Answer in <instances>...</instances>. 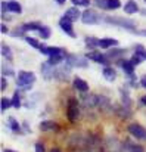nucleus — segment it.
Listing matches in <instances>:
<instances>
[{
	"label": "nucleus",
	"instance_id": "nucleus-1",
	"mask_svg": "<svg viewBox=\"0 0 146 152\" xmlns=\"http://www.w3.org/2000/svg\"><path fill=\"white\" fill-rule=\"evenodd\" d=\"M36 81V74L31 71H19L16 77V86L21 90H31L33 83Z\"/></svg>",
	"mask_w": 146,
	"mask_h": 152
},
{
	"label": "nucleus",
	"instance_id": "nucleus-2",
	"mask_svg": "<svg viewBox=\"0 0 146 152\" xmlns=\"http://www.w3.org/2000/svg\"><path fill=\"white\" fill-rule=\"evenodd\" d=\"M105 22L111 24V25H117V27H123L128 31L136 33V22H133L131 19H126V18H120V16H106Z\"/></svg>",
	"mask_w": 146,
	"mask_h": 152
},
{
	"label": "nucleus",
	"instance_id": "nucleus-3",
	"mask_svg": "<svg viewBox=\"0 0 146 152\" xmlns=\"http://www.w3.org/2000/svg\"><path fill=\"white\" fill-rule=\"evenodd\" d=\"M65 62L71 66H78V68H86L89 66V58L83 55H66Z\"/></svg>",
	"mask_w": 146,
	"mask_h": 152
},
{
	"label": "nucleus",
	"instance_id": "nucleus-4",
	"mask_svg": "<svg viewBox=\"0 0 146 152\" xmlns=\"http://www.w3.org/2000/svg\"><path fill=\"white\" fill-rule=\"evenodd\" d=\"M66 118L69 123H75L80 118V108H78V102L77 99L71 98L66 106Z\"/></svg>",
	"mask_w": 146,
	"mask_h": 152
},
{
	"label": "nucleus",
	"instance_id": "nucleus-5",
	"mask_svg": "<svg viewBox=\"0 0 146 152\" xmlns=\"http://www.w3.org/2000/svg\"><path fill=\"white\" fill-rule=\"evenodd\" d=\"M81 21H83V24H86V25H96L100 22V16H99V13H97L96 10H93V9H86L84 12H83V15H81Z\"/></svg>",
	"mask_w": 146,
	"mask_h": 152
},
{
	"label": "nucleus",
	"instance_id": "nucleus-6",
	"mask_svg": "<svg viewBox=\"0 0 146 152\" xmlns=\"http://www.w3.org/2000/svg\"><path fill=\"white\" fill-rule=\"evenodd\" d=\"M59 27H61V30H62L66 36H69V37H72V39L77 37V34L74 33V28H72V21L68 19L65 15L59 19Z\"/></svg>",
	"mask_w": 146,
	"mask_h": 152
},
{
	"label": "nucleus",
	"instance_id": "nucleus-7",
	"mask_svg": "<svg viewBox=\"0 0 146 152\" xmlns=\"http://www.w3.org/2000/svg\"><path fill=\"white\" fill-rule=\"evenodd\" d=\"M127 130H128V133H130L133 137H136V139H146V130L140 124L131 123V124H128Z\"/></svg>",
	"mask_w": 146,
	"mask_h": 152
},
{
	"label": "nucleus",
	"instance_id": "nucleus-8",
	"mask_svg": "<svg viewBox=\"0 0 146 152\" xmlns=\"http://www.w3.org/2000/svg\"><path fill=\"white\" fill-rule=\"evenodd\" d=\"M86 56H87L90 61H95L97 64H103V65H108V64H109V59L106 58V55H103V53H100V52H97V50L89 52Z\"/></svg>",
	"mask_w": 146,
	"mask_h": 152
},
{
	"label": "nucleus",
	"instance_id": "nucleus-9",
	"mask_svg": "<svg viewBox=\"0 0 146 152\" xmlns=\"http://www.w3.org/2000/svg\"><path fill=\"white\" fill-rule=\"evenodd\" d=\"M118 64H120V66L123 68V71H124L131 80L136 78V75H134V66H136V65H133L131 61H121V62H118Z\"/></svg>",
	"mask_w": 146,
	"mask_h": 152
},
{
	"label": "nucleus",
	"instance_id": "nucleus-10",
	"mask_svg": "<svg viewBox=\"0 0 146 152\" xmlns=\"http://www.w3.org/2000/svg\"><path fill=\"white\" fill-rule=\"evenodd\" d=\"M42 74H43V77H45L46 80H50V78H53V77H55L56 69H55V66H53V65H50L49 62H45V64L42 65Z\"/></svg>",
	"mask_w": 146,
	"mask_h": 152
},
{
	"label": "nucleus",
	"instance_id": "nucleus-11",
	"mask_svg": "<svg viewBox=\"0 0 146 152\" xmlns=\"http://www.w3.org/2000/svg\"><path fill=\"white\" fill-rule=\"evenodd\" d=\"M81 12H80V9H78V6H71L66 12H65V16L68 18V19H71L72 22L74 21H77V19H81Z\"/></svg>",
	"mask_w": 146,
	"mask_h": 152
},
{
	"label": "nucleus",
	"instance_id": "nucleus-12",
	"mask_svg": "<svg viewBox=\"0 0 146 152\" xmlns=\"http://www.w3.org/2000/svg\"><path fill=\"white\" fill-rule=\"evenodd\" d=\"M114 46H118V40L112 39V37H105V39H100V42H99V48H102V49H111Z\"/></svg>",
	"mask_w": 146,
	"mask_h": 152
},
{
	"label": "nucleus",
	"instance_id": "nucleus-13",
	"mask_svg": "<svg viewBox=\"0 0 146 152\" xmlns=\"http://www.w3.org/2000/svg\"><path fill=\"white\" fill-rule=\"evenodd\" d=\"M102 75H103V78L106 80V81H115V78H117V71L112 68V66H105L103 68V71H102Z\"/></svg>",
	"mask_w": 146,
	"mask_h": 152
},
{
	"label": "nucleus",
	"instance_id": "nucleus-14",
	"mask_svg": "<svg viewBox=\"0 0 146 152\" xmlns=\"http://www.w3.org/2000/svg\"><path fill=\"white\" fill-rule=\"evenodd\" d=\"M74 87L78 90V92H81V93H87L89 92V83L87 81H84L83 78H74Z\"/></svg>",
	"mask_w": 146,
	"mask_h": 152
},
{
	"label": "nucleus",
	"instance_id": "nucleus-15",
	"mask_svg": "<svg viewBox=\"0 0 146 152\" xmlns=\"http://www.w3.org/2000/svg\"><path fill=\"white\" fill-rule=\"evenodd\" d=\"M39 50L42 52L43 55H46V56H53V55L64 53V50H62L61 48H52V46H45V45H42V48H40Z\"/></svg>",
	"mask_w": 146,
	"mask_h": 152
},
{
	"label": "nucleus",
	"instance_id": "nucleus-16",
	"mask_svg": "<svg viewBox=\"0 0 146 152\" xmlns=\"http://www.w3.org/2000/svg\"><path fill=\"white\" fill-rule=\"evenodd\" d=\"M124 12L128 13V15H133V13H137L139 12V6L136 3V0H128L124 6Z\"/></svg>",
	"mask_w": 146,
	"mask_h": 152
},
{
	"label": "nucleus",
	"instance_id": "nucleus-17",
	"mask_svg": "<svg viewBox=\"0 0 146 152\" xmlns=\"http://www.w3.org/2000/svg\"><path fill=\"white\" fill-rule=\"evenodd\" d=\"M7 7H9V12H12V13H22V6L16 0L7 1Z\"/></svg>",
	"mask_w": 146,
	"mask_h": 152
},
{
	"label": "nucleus",
	"instance_id": "nucleus-18",
	"mask_svg": "<svg viewBox=\"0 0 146 152\" xmlns=\"http://www.w3.org/2000/svg\"><path fill=\"white\" fill-rule=\"evenodd\" d=\"M1 75H4V77H13L15 75V71H13V68L9 62L1 64Z\"/></svg>",
	"mask_w": 146,
	"mask_h": 152
},
{
	"label": "nucleus",
	"instance_id": "nucleus-19",
	"mask_svg": "<svg viewBox=\"0 0 146 152\" xmlns=\"http://www.w3.org/2000/svg\"><path fill=\"white\" fill-rule=\"evenodd\" d=\"M65 56L66 55H64V53H59V55H53V56H49L47 62L50 65H53V66H56V65H61V62L65 59Z\"/></svg>",
	"mask_w": 146,
	"mask_h": 152
},
{
	"label": "nucleus",
	"instance_id": "nucleus-20",
	"mask_svg": "<svg viewBox=\"0 0 146 152\" xmlns=\"http://www.w3.org/2000/svg\"><path fill=\"white\" fill-rule=\"evenodd\" d=\"M40 130L42 132H50V130H58V124L55 121H43L40 124Z\"/></svg>",
	"mask_w": 146,
	"mask_h": 152
},
{
	"label": "nucleus",
	"instance_id": "nucleus-21",
	"mask_svg": "<svg viewBox=\"0 0 146 152\" xmlns=\"http://www.w3.org/2000/svg\"><path fill=\"white\" fill-rule=\"evenodd\" d=\"M126 53V49H114V50H109V53L106 55V58L109 59V61H112V59H118L120 56H123Z\"/></svg>",
	"mask_w": 146,
	"mask_h": 152
},
{
	"label": "nucleus",
	"instance_id": "nucleus-22",
	"mask_svg": "<svg viewBox=\"0 0 146 152\" xmlns=\"http://www.w3.org/2000/svg\"><path fill=\"white\" fill-rule=\"evenodd\" d=\"M126 149L128 152H145V148L142 146V145H136V143H133V142H126Z\"/></svg>",
	"mask_w": 146,
	"mask_h": 152
},
{
	"label": "nucleus",
	"instance_id": "nucleus-23",
	"mask_svg": "<svg viewBox=\"0 0 146 152\" xmlns=\"http://www.w3.org/2000/svg\"><path fill=\"white\" fill-rule=\"evenodd\" d=\"M22 28H24V31H39L42 28V24L40 22H28V24H24Z\"/></svg>",
	"mask_w": 146,
	"mask_h": 152
},
{
	"label": "nucleus",
	"instance_id": "nucleus-24",
	"mask_svg": "<svg viewBox=\"0 0 146 152\" xmlns=\"http://www.w3.org/2000/svg\"><path fill=\"white\" fill-rule=\"evenodd\" d=\"M7 126H9L10 130H13V132H16V133L21 132V127H19V124H18V121H16L15 117H9V118H7Z\"/></svg>",
	"mask_w": 146,
	"mask_h": 152
},
{
	"label": "nucleus",
	"instance_id": "nucleus-25",
	"mask_svg": "<svg viewBox=\"0 0 146 152\" xmlns=\"http://www.w3.org/2000/svg\"><path fill=\"white\" fill-rule=\"evenodd\" d=\"M1 56H3L7 62H12L13 55H12V50H10V48H9V46H6V45H3V46H1Z\"/></svg>",
	"mask_w": 146,
	"mask_h": 152
},
{
	"label": "nucleus",
	"instance_id": "nucleus-26",
	"mask_svg": "<svg viewBox=\"0 0 146 152\" xmlns=\"http://www.w3.org/2000/svg\"><path fill=\"white\" fill-rule=\"evenodd\" d=\"M86 46L89 48V49H95V48H97L99 46V39H96V37H86Z\"/></svg>",
	"mask_w": 146,
	"mask_h": 152
},
{
	"label": "nucleus",
	"instance_id": "nucleus-27",
	"mask_svg": "<svg viewBox=\"0 0 146 152\" xmlns=\"http://www.w3.org/2000/svg\"><path fill=\"white\" fill-rule=\"evenodd\" d=\"M39 36L43 39V40H47L49 37L52 36V31H50V28L49 27H45V25H42V28L39 30Z\"/></svg>",
	"mask_w": 146,
	"mask_h": 152
},
{
	"label": "nucleus",
	"instance_id": "nucleus-28",
	"mask_svg": "<svg viewBox=\"0 0 146 152\" xmlns=\"http://www.w3.org/2000/svg\"><path fill=\"white\" fill-rule=\"evenodd\" d=\"M12 106L13 108H21V96H19V90H16L12 96Z\"/></svg>",
	"mask_w": 146,
	"mask_h": 152
},
{
	"label": "nucleus",
	"instance_id": "nucleus-29",
	"mask_svg": "<svg viewBox=\"0 0 146 152\" xmlns=\"http://www.w3.org/2000/svg\"><path fill=\"white\" fill-rule=\"evenodd\" d=\"M12 106V99H7V98H1L0 101V109L1 111H6Z\"/></svg>",
	"mask_w": 146,
	"mask_h": 152
},
{
	"label": "nucleus",
	"instance_id": "nucleus-30",
	"mask_svg": "<svg viewBox=\"0 0 146 152\" xmlns=\"http://www.w3.org/2000/svg\"><path fill=\"white\" fill-rule=\"evenodd\" d=\"M24 39H25V42H27L30 46H33L34 49H40V48H42V45H40V43H39L36 39H33V37H28V36H25Z\"/></svg>",
	"mask_w": 146,
	"mask_h": 152
},
{
	"label": "nucleus",
	"instance_id": "nucleus-31",
	"mask_svg": "<svg viewBox=\"0 0 146 152\" xmlns=\"http://www.w3.org/2000/svg\"><path fill=\"white\" fill-rule=\"evenodd\" d=\"M134 53H137L143 61H146V49L142 46V45H137V46L134 48Z\"/></svg>",
	"mask_w": 146,
	"mask_h": 152
},
{
	"label": "nucleus",
	"instance_id": "nucleus-32",
	"mask_svg": "<svg viewBox=\"0 0 146 152\" xmlns=\"http://www.w3.org/2000/svg\"><path fill=\"white\" fill-rule=\"evenodd\" d=\"M121 6V0H108V9L115 10Z\"/></svg>",
	"mask_w": 146,
	"mask_h": 152
},
{
	"label": "nucleus",
	"instance_id": "nucleus-33",
	"mask_svg": "<svg viewBox=\"0 0 146 152\" xmlns=\"http://www.w3.org/2000/svg\"><path fill=\"white\" fill-rule=\"evenodd\" d=\"M95 6L99 9H108V0H95Z\"/></svg>",
	"mask_w": 146,
	"mask_h": 152
},
{
	"label": "nucleus",
	"instance_id": "nucleus-34",
	"mask_svg": "<svg viewBox=\"0 0 146 152\" xmlns=\"http://www.w3.org/2000/svg\"><path fill=\"white\" fill-rule=\"evenodd\" d=\"M130 61H131V64H133V65H139L140 62H143V59H142L137 53H133V56H131V59H130Z\"/></svg>",
	"mask_w": 146,
	"mask_h": 152
},
{
	"label": "nucleus",
	"instance_id": "nucleus-35",
	"mask_svg": "<svg viewBox=\"0 0 146 152\" xmlns=\"http://www.w3.org/2000/svg\"><path fill=\"white\" fill-rule=\"evenodd\" d=\"M6 87H7L6 77H4V75H1V78H0V89H1V90H6Z\"/></svg>",
	"mask_w": 146,
	"mask_h": 152
},
{
	"label": "nucleus",
	"instance_id": "nucleus-36",
	"mask_svg": "<svg viewBox=\"0 0 146 152\" xmlns=\"http://www.w3.org/2000/svg\"><path fill=\"white\" fill-rule=\"evenodd\" d=\"M0 9H1V13H7V12H9L7 1H1V4H0Z\"/></svg>",
	"mask_w": 146,
	"mask_h": 152
},
{
	"label": "nucleus",
	"instance_id": "nucleus-37",
	"mask_svg": "<svg viewBox=\"0 0 146 152\" xmlns=\"http://www.w3.org/2000/svg\"><path fill=\"white\" fill-rule=\"evenodd\" d=\"M34 149H36V152H45V146H43V143L37 142V143L34 145Z\"/></svg>",
	"mask_w": 146,
	"mask_h": 152
},
{
	"label": "nucleus",
	"instance_id": "nucleus-38",
	"mask_svg": "<svg viewBox=\"0 0 146 152\" xmlns=\"http://www.w3.org/2000/svg\"><path fill=\"white\" fill-rule=\"evenodd\" d=\"M0 31H1L3 34H7V33H9V30H7V27H6L4 24H1V25H0Z\"/></svg>",
	"mask_w": 146,
	"mask_h": 152
},
{
	"label": "nucleus",
	"instance_id": "nucleus-39",
	"mask_svg": "<svg viewBox=\"0 0 146 152\" xmlns=\"http://www.w3.org/2000/svg\"><path fill=\"white\" fill-rule=\"evenodd\" d=\"M140 86H142L143 89H146V75H143V77L140 78Z\"/></svg>",
	"mask_w": 146,
	"mask_h": 152
},
{
	"label": "nucleus",
	"instance_id": "nucleus-40",
	"mask_svg": "<svg viewBox=\"0 0 146 152\" xmlns=\"http://www.w3.org/2000/svg\"><path fill=\"white\" fill-rule=\"evenodd\" d=\"M90 0H80V6H89Z\"/></svg>",
	"mask_w": 146,
	"mask_h": 152
},
{
	"label": "nucleus",
	"instance_id": "nucleus-41",
	"mask_svg": "<svg viewBox=\"0 0 146 152\" xmlns=\"http://www.w3.org/2000/svg\"><path fill=\"white\" fill-rule=\"evenodd\" d=\"M71 3H72L74 6H80V0H71Z\"/></svg>",
	"mask_w": 146,
	"mask_h": 152
},
{
	"label": "nucleus",
	"instance_id": "nucleus-42",
	"mask_svg": "<svg viewBox=\"0 0 146 152\" xmlns=\"http://www.w3.org/2000/svg\"><path fill=\"white\" fill-rule=\"evenodd\" d=\"M140 103L146 106V96H142V98H140Z\"/></svg>",
	"mask_w": 146,
	"mask_h": 152
},
{
	"label": "nucleus",
	"instance_id": "nucleus-43",
	"mask_svg": "<svg viewBox=\"0 0 146 152\" xmlns=\"http://www.w3.org/2000/svg\"><path fill=\"white\" fill-rule=\"evenodd\" d=\"M137 34H140V36H146V30H143V31H136Z\"/></svg>",
	"mask_w": 146,
	"mask_h": 152
},
{
	"label": "nucleus",
	"instance_id": "nucleus-44",
	"mask_svg": "<svg viewBox=\"0 0 146 152\" xmlns=\"http://www.w3.org/2000/svg\"><path fill=\"white\" fill-rule=\"evenodd\" d=\"M55 1H56V3H58V4H64V3H65V1H66V0H55Z\"/></svg>",
	"mask_w": 146,
	"mask_h": 152
},
{
	"label": "nucleus",
	"instance_id": "nucleus-45",
	"mask_svg": "<svg viewBox=\"0 0 146 152\" xmlns=\"http://www.w3.org/2000/svg\"><path fill=\"white\" fill-rule=\"evenodd\" d=\"M50 152H62V151H61L59 148H53V149H52V151H50Z\"/></svg>",
	"mask_w": 146,
	"mask_h": 152
},
{
	"label": "nucleus",
	"instance_id": "nucleus-46",
	"mask_svg": "<svg viewBox=\"0 0 146 152\" xmlns=\"http://www.w3.org/2000/svg\"><path fill=\"white\" fill-rule=\"evenodd\" d=\"M3 152H16V151H12V149H4Z\"/></svg>",
	"mask_w": 146,
	"mask_h": 152
},
{
	"label": "nucleus",
	"instance_id": "nucleus-47",
	"mask_svg": "<svg viewBox=\"0 0 146 152\" xmlns=\"http://www.w3.org/2000/svg\"><path fill=\"white\" fill-rule=\"evenodd\" d=\"M83 152H90V151H87V149H86V151H83Z\"/></svg>",
	"mask_w": 146,
	"mask_h": 152
},
{
	"label": "nucleus",
	"instance_id": "nucleus-48",
	"mask_svg": "<svg viewBox=\"0 0 146 152\" xmlns=\"http://www.w3.org/2000/svg\"><path fill=\"white\" fill-rule=\"evenodd\" d=\"M145 3H146V0H145Z\"/></svg>",
	"mask_w": 146,
	"mask_h": 152
}]
</instances>
